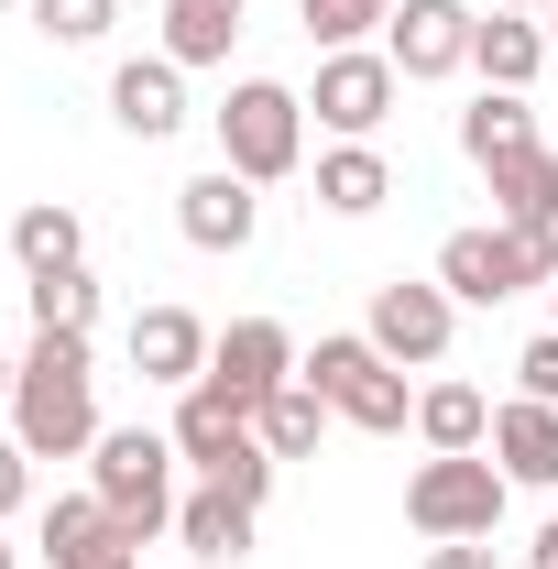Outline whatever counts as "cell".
<instances>
[{
  "mask_svg": "<svg viewBox=\"0 0 558 569\" xmlns=\"http://www.w3.org/2000/svg\"><path fill=\"white\" fill-rule=\"evenodd\" d=\"M11 438H22L33 460H77V449H99V372H88V340H67V329H33V340H22Z\"/></svg>",
  "mask_w": 558,
  "mask_h": 569,
  "instance_id": "1",
  "label": "cell"
},
{
  "mask_svg": "<svg viewBox=\"0 0 558 569\" xmlns=\"http://www.w3.org/2000/svg\"><path fill=\"white\" fill-rule=\"evenodd\" d=\"M209 132H219V164H230V176L285 187V176L307 164V88H285V77H230V99L209 110Z\"/></svg>",
  "mask_w": 558,
  "mask_h": 569,
  "instance_id": "2",
  "label": "cell"
},
{
  "mask_svg": "<svg viewBox=\"0 0 558 569\" xmlns=\"http://www.w3.org/2000/svg\"><path fill=\"white\" fill-rule=\"evenodd\" d=\"M88 493L121 515L132 548H153V537L176 526V438H165V427H99V449H88Z\"/></svg>",
  "mask_w": 558,
  "mask_h": 569,
  "instance_id": "3",
  "label": "cell"
},
{
  "mask_svg": "<svg viewBox=\"0 0 558 569\" xmlns=\"http://www.w3.org/2000/svg\"><path fill=\"white\" fill-rule=\"evenodd\" d=\"M296 372H307V383L329 395V417L361 427V438H406V427H417V395H406V372L372 351L361 329H329V340L296 361Z\"/></svg>",
  "mask_w": 558,
  "mask_h": 569,
  "instance_id": "4",
  "label": "cell"
},
{
  "mask_svg": "<svg viewBox=\"0 0 558 569\" xmlns=\"http://www.w3.org/2000/svg\"><path fill=\"white\" fill-rule=\"evenodd\" d=\"M504 503H515V482H504L492 449H427L417 482H406V526H417L427 548H438V537H492Z\"/></svg>",
  "mask_w": 558,
  "mask_h": 569,
  "instance_id": "5",
  "label": "cell"
},
{
  "mask_svg": "<svg viewBox=\"0 0 558 569\" xmlns=\"http://www.w3.org/2000/svg\"><path fill=\"white\" fill-rule=\"evenodd\" d=\"M438 284L460 296V307H504V296H526V284H558V230H449L438 241Z\"/></svg>",
  "mask_w": 558,
  "mask_h": 569,
  "instance_id": "6",
  "label": "cell"
},
{
  "mask_svg": "<svg viewBox=\"0 0 558 569\" xmlns=\"http://www.w3.org/2000/svg\"><path fill=\"white\" fill-rule=\"evenodd\" d=\"M361 340L395 361V372H406V361H417V372H438V361H449V340H460V296H449L438 274H383V284H372Z\"/></svg>",
  "mask_w": 558,
  "mask_h": 569,
  "instance_id": "7",
  "label": "cell"
},
{
  "mask_svg": "<svg viewBox=\"0 0 558 569\" xmlns=\"http://www.w3.org/2000/svg\"><path fill=\"white\" fill-rule=\"evenodd\" d=\"M395 99H406L395 56H383V44H340V56H318V88H307V121H318L329 142H383Z\"/></svg>",
  "mask_w": 558,
  "mask_h": 569,
  "instance_id": "8",
  "label": "cell"
},
{
  "mask_svg": "<svg viewBox=\"0 0 558 569\" xmlns=\"http://www.w3.org/2000/svg\"><path fill=\"white\" fill-rule=\"evenodd\" d=\"M471 33H482V11L471 0H395V22H383V56L406 88H438V77L471 67Z\"/></svg>",
  "mask_w": 558,
  "mask_h": 569,
  "instance_id": "9",
  "label": "cell"
},
{
  "mask_svg": "<svg viewBox=\"0 0 558 569\" xmlns=\"http://www.w3.org/2000/svg\"><path fill=\"white\" fill-rule=\"evenodd\" d=\"M296 361H307V351H296L285 318H230V329L209 340V383H219V395H241V406L263 417V395L296 383Z\"/></svg>",
  "mask_w": 558,
  "mask_h": 569,
  "instance_id": "10",
  "label": "cell"
},
{
  "mask_svg": "<svg viewBox=\"0 0 558 569\" xmlns=\"http://www.w3.org/2000/svg\"><path fill=\"white\" fill-rule=\"evenodd\" d=\"M176 230H187V252H252V230H263V187L230 176V164H209V176L176 187Z\"/></svg>",
  "mask_w": 558,
  "mask_h": 569,
  "instance_id": "11",
  "label": "cell"
},
{
  "mask_svg": "<svg viewBox=\"0 0 558 569\" xmlns=\"http://www.w3.org/2000/svg\"><path fill=\"white\" fill-rule=\"evenodd\" d=\"M110 121L132 142H176L187 132V67L176 56H121L110 67Z\"/></svg>",
  "mask_w": 558,
  "mask_h": 569,
  "instance_id": "12",
  "label": "cell"
},
{
  "mask_svg": "<svg viewBox=\"0 0 558 569\" xmlns=\"http://www.w3.org/2000/svg\"><path fill=\"white\" fill-rule=\"evenodd\" d=\"M165 438H176V460H187V471L209 482L219 460H241V449H252L263 427H252V406H241V395H219V383H187V395H176V427H165Z\"/></svg>",
  "mask_w": 558,
  "mask_h": 569,
  "instance_id": "13",
  "label": "cell"
},
{
  "mask_svg": "<svg viewBox=\"0 0 558 569\" xmlns=\"http://www.w3.org/2000/svg\"><path fill=\"white\" fill-rule=\"evenodd\" d=\"M209 340H219L209 318H187V307H142V318H132V372L187 395V383H209Z\"/></svg>",
  "mask_w": 558,
  "mask_h": 569,
  "instance_id": "14",
  "label": "cell"
},
{
  "mask_svg": "<svg viewBox=\"0 0 558 569\" xmlns=\"http://www.w3.org/2000/svg\"><path fill=\"white\" fill-rule=\"evenodd\" d=\"M252 537H263V503L219 493V482H198V493L176 503V548L209 559V569H241V559H252Z\"/></svg>",
  "mask_w": 558,
  "mask_h": 569,
  "instance_id": "15",
  "label": "cell"
},
{
  "mask_svg": "<svg viewBox=\"0 0 558 569\" xmlns=\"http://www.w3.org/2000/svg\"><path fill=\"white\" fill-rule=\"evenodd\" d=\"M33 548H44V559H56V569L142 559L132 537H121V515H110V503H99V493H56V503H44V526H33Z\"/></svg>",
  "mask_w": 558,
  "mask_h": 569,
  "instance_id": "16",
  "label": "cell"
},
{
  "mask_svg": "<svg viewBox=\"0 0 558 569\" xmlns=\"http://www.w3.org/2000/svg\"><path fill=\"white\" fill-rule=\"evenodd\" d=\"M492 460H504V482H526V493H558V406H537V395L492 406Z\"/></svg>",
  "mask_w": 558,
  "mask_h": 569,
  "instance_id": "17",
  "label": "cell"
},
{
  "mask_svg": "<svg viewBox=\"0 0 558 569\" xmlns=\"http://www.w3.org/2000/svg\"><path fill=\"white\" fill-rule=\"evenodd\" d=\"M482 176H492V219H504V230H558V153L548 142L504 153V164H482Z\"/></svg>",
  "mask_w": 558,
  "mask_h": 569,
  "instance_id": "18",
  "label": "cell"
},
{
  "mask_svg": "<svg viewBox=\"0 0 558 569\" xmlns=\"http://www.w3.org/2000/svg\"><path fill=\"white\" fill-rule=\"evenodd\" d=\"M383 198H395L383 142H329V153H318V209H329V219H372Z\"/></svg>",
  "mask_w": 558,
  "mask_h": 569,
  "instance_id": "19",
  "label": "cell"
},
{
  "mask_svg": "<svg viewBox=\"0 0 558 569\" xmlns=\"http://www.w3.org/2000/svg\"><path fill=\"white\" fill-rule=\"evenodd\" d=\"M548 22L537 11H492L482 33H471V67H482V88H537V67H548Z\"/></svg>",
  "mask_w": 558,
  "mask_h": 569,
  "instance_id": "20",
  "label": "cell"
},
{
  "mask_svg": "<svg viewBox=\"0 0 558 569\" xmlns=\"http://www.w3.org/2000/svg\"><path fill=\"white\" fill-rule=\"evenodd\" d=\"M241 11H252V0H165V56H176V67H230Z\"/></svg>",
  "mask_w": 558,
  "mask_h": 569,
  "instance_id": "21",
  "label": "cell"
},
{
  "mask_svg": "<svg viewBox=\"0 0 558 569\" xmlns=\"http://www.w3.org/2000/svg\"><path fill=\"white\" fill-rule=\"evenodd\" d=\"M11 252H22V274H67V263H88V219L67 198H33L11 219Z\"/></svg>",
  "mask_w": 558,
  "mask_h": 569,
  "instance_id": "22",
  "label": "cell"
},
{
  "mask_svg": "<svg viewBox=\"0 0 558 569\" xmlns=\"http://www.w3.org/2000/svg\"><path fill=\"white\" fill-rule=\"evenodd\" d=\"M526 142H537L526 88H482V99L460 110V153H471V164H504V153H526Z\"/></svg>",
  "mask_w": 558,
  "mask_h": 569,
  "instance_id": "23",
  "label": "cell"
},
{
  "mask_svg": "<svg viewBox=\"0 0 558 569\" xmlns=\"http://www.w3.org/2000/svg\"><path fill=\"white\" fill-rule=\"evenodd\" d=\"M417 438L427 449H492V395L482 383H427L417 395Z\"/></svg>",
  "mask_w": 558,
  "mask_h": 569,
  "instance_id": "24",
  "label": "cell"
},
{
  "mask_svg": "<svg viewBox=\"0 0 558 569\" xmlns=\"http://www.w3.org/2000/svg\"><path fill=\"white\" fill-rule=\"evenodd\" d=\"M252 427H263V449H275V460H318V438H329V395L296 372L285 395H263V417H252Z\"/></svg>",
  "mask_w": 558,
  "mask_h": 569,
  "instance_id": "25",
  "label": "cell"
},
{
  "mask_svg": "<svg viewBox=\"0 0 558 569\" xmlns=\"http://www.w3.org/2000/svg\"><path fill=\"white\" fill-rule=\"evenodd\" d=\"M22 307H33V329L88 340V329H99V274H88V263H67V274H22Z\"/></svg>",
  "mask_w": 558,
  "mask_h": 569,
  "instance_id": "26",
  "label": "cell"
},
{
  "mask_svg": "<svg viewBox=\"0 0 558 569\" xmlns=\"http://www.w3.org/2000/svg\"><path fill=\"white\" fill-rule=\"evenodd\" d=\"M296 22H307L318 56H340V44H372V33L395 22V0H296Z\"/></svg>",
  "mask_w": 558,
  "mask_h": 569,
  "instance_id": "27",
  "label": "cell"
},
{
  "mask_svg": "<svg viewBox=\"0 0 558 569\" xmlns=\"http://www.w3.org/2000/svg\"><path fill=\"white\" fill-rule=\"evenodd\" d=\"M22 11H33V33H44V44H99L121 0H22Z\"/></svg>",
  "mask_w": 558,
  "mask_h": 569,
  "instance_id": "28",
  "label": "cell"
},
{
  "mask_svg": "<svg viewBox=\"0 0 558 569\" xmlns=\"http://www.w3.org/2000/svg\"><path fill=\"white\" fill-rule=\"evenodd\" d=\"M515 395H537V406H558V329H537V340L515 351Z\"/></svg>",
  "mask_w": 558,
  "mask_h": 569,
  "instance_id": "29",
  "label": "cell"
},
{
  "mask_svg": "<svg viewBox=\"0 0 558 569\" xmlns=\"http://www.w3.org/2000/svg\"><path fill=\"white\" fill-rule=\"evenodd\" d=\"M22 503H33V449H22V438L0 427V526H11Z\"/></svg>",
  "mask_w": 558,
  "mask_h": 569,
  "instance_id": "30",
  "label": "cell"
},
{
  "mask_svg": "<svg viewBox=\"0 0 558 569\" xmlns=\"http://www.w3.org/2000/svg\"><path fill=\"white\" fill-rule=\"evenodd\" d=\"M427 569H504V559H492V537H438Z\"/></svg>",
  "mask_w": 558,
  "mask_h": 569,
  "instance_id": "31",
  "label": "cell"
},
{
  "mask_svg": "<svg viewBox=\"0 0 558 569\" xmlns=\"http://www.w3.org/2000/svg\"><path fill=\"white\" fill-rule=\"evenodd\" d=\"M526 569H558V515L537 526V537H526Z\"/></svg>",
  "mask_w": 558,
  "mask_h": 569,
  "instance_id": "32",
  "label": "cell"
},
{
  "mask_svg": "<svg viewBox=\"0 0 558 569\" xmlns=\"http://www.w3.org/2000/svg\"><path fill=\"white\" fill-rule=\"evenodd\" d=\"M11 383H22V351H0V417H11Z\"/></svg>",
  "mask_w": 558,
  "mask_h": 569,
  "instance_id": "33",
  "label": "cell"
},
{
  "mask_svg": "<svg viewBox=\"0 0 558 569\" xmlns=\"http://www.w3.org/2000/svg\"><path fill=\"white\" fill-rule=\"evenodd\" d=\"M492 11H558V0H492Z\"/></svg>",
  "mask_w": 558,
  "mask_h": 569,
  "instance_id": "34",
  "label": "cell"
},
{
  "mask_svg": "<svg viewBox=\"0 0 558 569\" xmlns=\"http://www.w3.org/2000/svg\"><path fill=\"white\" fill-rule=\"evenodd\" d=\"M0 569H22V559H11V537H0Z\"/></svg>",
  "mask_w": 558,
  "mask_h": 569,
  "instance_id": "35",
  "label": "cell"
},
{
  "mask_svg": "<svg viewBox=\"0 0 558 569\" xmlns=\"http://www.w3.org/2000/svg\"><path fill=\"white\" fill-rule=\"evenodd\" d=\"M548 329H558V284H548Z\"/></svg>",
  "mask_w": 558,
  "mask_h": 569,
  "instance_id": "36",
  "label": "cell"
},
{
  "mask_svg": "<svg viewBox=\"0 0 558 569\" xmlns=\"http://www.w3.org/2000/svg\"><path fill=\"white\" fill-rule=\"evenodd\" d=\"M99 569H142V559H99Z\"/></svg>",
  "mask_w": 558,
  "mask_h": 569,
  "instance_id": "37",
  "label": "cell"
},
{
  "mask_svg": "<svg viewBox=\"0 0 558 569\" xmlns=\"http://www.w3.org/2000/svg\"><path fill=\"white\" fill-rule=\"evenodd\" d=\"M548 44H558V11H548Z\"/></svg>",
  "mask_w": 558,
  "mask_h": 569,
  "instance_id": "38",
  "label": "cell"
},
{
  "mask_svg": "<svg viewBox=\"0 0 558 569\" xmlns=\"http://www.w3.org/2000/svg\"><path fill=\"white\" fill-rule=\"evenodd\" d=\"M0 11H22V0H0Z\"/></svg>",
  "mask_w": 558,
  "mask_h": 569,
  "instance_id": "39",
  "label": "cell"
}]
</instances>
